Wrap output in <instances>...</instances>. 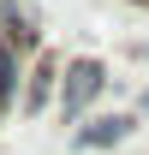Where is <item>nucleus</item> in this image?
<instances>
[{"label":"nucleus","mask_w":149,"mask_h":155,"mask_svg":"<svg viewBox=\"0 0 149 155\" xmlns=\"http://www.w3.org/2000/svg\"><path fill=\"white\" fill-rule=\"evenodd\" d=\"M101 90H108V66H101V60H72V66H66V72H60V119H84L90 114V101L101 96Z\"/></svg>","instance_id":"nucleus-1"},{"label":"nucleus","mask_w":149,"mask_h":155,"mask_svg":"<svg viewBox=\"0 0 149 155\" xmlns=\"http://www.w3.org/2000/svg\"><path fill=\"white\" fill-rule=\"evenodd\" d=\"M125 137H131V114H101V119H90L72 143L78 149H113V143H125Z\"/></svg>","instance_id":"nucleus-2"},{"label":"nucleus","mask_w":149,"mask_h":155,"mask_svg":"<svg viewBox=\"0 0 149 155\" xmlns=\"http://www.w3.org/2000/svg\"><path fill=\"white\" fill-rule=\"evenodd\" d=\"M54 78H60V66H54V60H42V66H36V72H30V84H24V114H42V107H48V96H54Z\"/></svg>","instance_id":"nucleus-3"}]
</instances>
